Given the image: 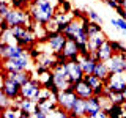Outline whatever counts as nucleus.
Returning <instances> with one entry per match:
<instances>
[{
    "mask_svg": "<svg viewBox=\"0 0 126 118\" xmlns=\"http://www.w3.org/2000/svg\"><path fill=\"white\" fill-rule=\"evenodd\" d=\"M29 13L35 22L46 25L47 22H50L57 14V6L54 5L50 0H35L30 3Z\"/></svg>",
    "mask_w": 126,
    "mask_h": 118,
    "instance_id": "nucleus-1",
    "label": "nucleus"
},
{
    "mask_svg": "<svg viewBox=\"0 0 126 118\" xmlns=\"http://www.w3.org/2000/svg\"><path fill=\"white\" fill-rule=\"evenodd\" d=\"M3 19L10 24V27H30L33 19L29 13V10H22V8H11L10 11L6 13V16H3Z\"/></svg>",
    "mask_w": 126,
    "mask_h": 118,
    "instance_id": "nucleus-2",
    "label": "nucleus"
},
{
    "mask_svg": "<svg viewBox=\"0 0 126 118\" xmlns=\"http://www.w3.org/2000/svg\"><path fill=\"white\" fill-rule=\"evenodd\" d=\"M33 60L29 55V50H27L24 55L16 58H8V60H2V69L6 71H32L33 69Z\"/></svg>",
    "mask_w": 126,
    "mask_h": 118,
    "instance_id": "nucleus-3",
    "label": "nucleus"
},
{
    "mask_svg": "<svg viewBox=\"0 0 126 118\" xmlns=\"http://www.w3.org/2000/svg\"><path fill=\"white\" fill-rule=\"evenodd\" d=\"M62 33L68 39H74V41H77V43H87L88 41V35H87V31L84 30V27H82V24H80L79 19H73V21L63 29Z\"/></svg>",
    "mask_w": 126,
    "mask_h": 118,
    "instance_id": "nucleus-4",
    "label": "nucleus"
},
{
    "mask_svg": "<svg viewBox=\"0 0 126 118\" xmlns=\"http://www.w3.org/2000/svg\"><path fill=\"white\" fill-rule=\"evenodd\" d=\"M68 38L65 36L60 31H55V33H47L46 36V43H41V44L46 46L44 54H60L65 47Z\"/></svg>",
    "mask_w": 126,
    "mask_h": 118,
    "instance_id": "nucleus-5",
    "label": "nucleus"
},
{
    "mask_svg": "<svg viewBox=\"0 0 126 118\" xmlns=\"http://www.w3.org/2000/svg\"><path fill=\"white\" fill-rule=\"evenodd\" d=\"M41 88H43V84L39 82V79L38 77H33L30 82H27L25 85H22L21 96L22 98H27V99H33L35 102H38Z\"/></svg>",
    "mask_w": 126,
    "mask_h": 118,
    "instance_id": "nucleus-6",
    "label": "nucleus"
},
{
    "mask_svg": "<svg viewBox=\"0 0 126 118\" xmlns=\"http://www.w3.org/2000/svg\"><path fill=\"white\" fill-rule=\"evenodd\" d=\"M104 84L110 91L123 93L125 88H126V71L125 73H120V74H110Z\"/></svg>",
    "mask_w": 126,
    "mask_h": 118,
    "instance_id": "nucleus-7",
    "label": "nucleus"
},
{
    "mask_svg": "<svg viewBox=\"0 0 126 118\" xmlns=\"http://www.w3.org/2000/svg\"><path fill=\"white\" fill-rule=\"evenodd\" d=\"M11 79V80L17 82L21 85H25L27 82H30L32 79L35 77L33 71H6L2 69V79Z\"/></svg>",
    "mask_w": 126,
    "mask_h": 118,
    "instance_id": "nucleus-8",
    "label": "nucleus"
},
{
    "mask_svg": "<svg viewBox=\"0 0 126 118\" xmlns=\"http://www.w3.org/2000/svg\"><path fill=\"white\" fill-rule=\"evenodd\" d=\"M25 52H27V47H22L19 44H5V43H0V57H2V60L21 57Z\"/></svg>",
    "mask_w": 126,
    "mask_h": 118,
    "instance_id": "nucleus-9",
    "label": "nucleus"
},
{
    "mask_svg": "<svg viewBox=\"0 0 126 118\" xmlns=\"http://www.w3.org/2000/svg\"><path fill=\"white\" fill-rule=\"evenodd\" d=\"M21 91H22V85L17 84V82L11 80V79H2V88H0V93H5L8 98L11 99H17L21 96Z\"/></svg>",
    "mask_w": 126,
    "mask_h": 118,
    "instance_id": "nucleus-10",
    "label": "nucleus"
},
{
    "mask_svg": "<svg viewBox=\"0 0 126 118\" xmlns=\"http://www.w3.org/2000/svg\"><path fill=\"white\" fill-rule=\"evenodd\" d=\"M79 99V96L74 91H68V90H60L57 94V104H58V107H62V109H65V110H69L73 109V105H74V102H76Z\"/></svg>",
    "mask_w": 126,
    "mask_h": 118,
    "instance_id": "nucleus-11",
    "label": "nucleus"
},
{
    "mask_svg": "<svg viewBox=\"0 0 126 118\" xmlns=\"http://www.w3.org/2000/svg\"><path fill=\"white\" fill-rule=\"evenodd\" d=\"M66 66H68V77H69L71 84H76V82L82 80L85 77V74H84V71H82L77 60H68Z\"/></svg>",
    "mask_w": 126,
    "mask_h": 118,
    "instance_id": "nucleus-12",
    "label": "nucleus"
},
{
    "mask_svg": "<svg viewBox=\"0 0 126 118\" xmlns=\"http://www.w3.org/2000/svg\"><path fill=\"white\" fill-rule=\"evenodd\" d=\"M102 109V104H101V96H93L85 99V117L87 118H92L94 117L98 112H101Z\"/></svg>",
    "mask_w": 126,
    "mask_h": 118,
    "instance_id": "nucleus-13",
    "label": "nucleus"
},
{
    "mask_svg": "<svg viewBox=\"0 0 126 118\" xmlns=\"http://www.w3.org/2000/svg\"><path fill=\"white\" fill-rule=\"evenodd\" d=\"M109 66L110 74H120L125 73V55L123 54H115L109 61H106Z\"/></svg>",
    "mask_w": 126,
    "mask_h": 118,
    "instance_id": "nucleus-14",
    "label": "nucleus"
},
{
    "mask_svg": "<svg viewBox=\"0 0 126 118\" xmlns=\"http://www.w3.org/2000/svg\"><path fill=\"white\" fill-rule=\"evenodd\" d=\"M62 54L65 55L68 60H77L79 55H80L77 41H74V39H68L66 44H65V47H63V50H62Z\"/></svg>",
    "mask_w": 126,
    "mask_h": 118,
    "instance_id": "nucleus-15",
    "label": "nucleus"
},
{
    "mask_svg": "<svg viewBox=\"0 0 126 118\" xmlns=\"http://www.w3.org/2000/svg\"><path fill=\"white\" fill-rule=\"evenodd\" d=\"M76 94L82 99H88V98L93 96V87L85 79H82V80L76 82Z\"/></svg>",
    "mask_w": 126,
    "mask_h": 118,
    "instance_id": "nucleus-16",
    "label": "nucleus"
},
{
    "mask_svg": "<svg viewBox=\"0 0 126 118\" xmlns=\"http://www.w3.org/2000/svg\"><path fill=\"white\" fill-rule=\"evenodd\" d=\"M96 54H98V60L99 61H109L110 58L115 55V50H113L112 44H110V39H107V41L96 50Z\"/></svg>",
    "mask_w": 126,
    "mask_h": 118,
    "instance_id": "nucleus-17",
    "label": "nucleus"
},
{
    "mask_svg": "<svg viewBox=\"0 0 126 118\" xmlns=\"http://www.w3.org/2000/svg\"><path fill=\"white\" fill-rule=\"evenodd\" d=\"M79 65H80L82 71H84V74H93L94 73V68H96V63L92 57H84V55H79L77 58Z\"/></svg>",
    "mask_w": 126,
    "mask_h": 118,
    "instance_id": "nucleus-18",
    "label": "nucleus"
},
{
    "mask_svg": "<svg viewBox=\"0 0 126 118\" xmlns=\"http://www.w3.org/2000/svg\"><path fill=\"white\" fill-rule=\"evenodd\" d=\"M107 39L109 38L106 36L104 31H99V33H96V35L88 36V47H90V50H98L106 41H107Z\"/></svg>",
    "mask_w": 126,
    "mask_h": 118,
    "instance_id": "nucleus-19",
    "label": "nucleus"
},
{
    "mask_svg": "<svg viewBox=\"0 0 126 118\" xmlns=\"http://www.w3.org/2000/svg\"><path fill=\"white\" fill-rule=\"evenodd\" d=\"M71 118H85V99L79 98V99L74 102L73 109L69 110Z\"/></svg>",
    "mask_w": 126,
    "mask_h": 118,
    "instance_id": "nucleus-20",
    "label": "nucleus"
},
{
    "mask_svg": "<svg viewBox=\"0 0 126 118\" xmlns=\"http://www.w3.org/2000/svg\"><path fill=\"white\" fill-rule=\"evenodd\" d=\"M106 112H107L109 118H123L126 115V109H125V104H110L107 109H106Z\"/></svg>",
    "mask_w": 126,
    "mask_h": 118,
    "instance_id": "nucleus-21",
    "label": "nucleus"
},
{
    "mask_svg": "<svg viewBox=\"0 0 126 118\" xmlns=\"http://www.w3.org/2000/svg\"><path fill=\"white\" fill-rule=\"evenodd\" d=\"M93 74H94V76H98L102 82H106V80H107V77L110 76V71H109L107 63H106V61H98Z\"/></svg>",
    "mask_w": 126,
    "mask_h": 118,
    "instance_id": "nucleus-22",
    "label": "nucleus"
},
{
    "mask_svg": "<svg viewBox=\"0 0 126 118\" xmlns=\"http://www.w3.org/2000/svg\"><path fill=\"white\" fill-rule=\"evenodd\" d=\"M21 117H22V110L17 105H11V107L2 110V118H21Z\"/></svg>",
    "mask_w": 126,
    "mask_h": 118,
    "instance_id": "nucleus-23",
    "label": "nucleus"
},
{
    "mask_svg": "<svg viewBox=\"0 0 126 118\" xmlns=\"http://www.w3.org/2000/svg\"><path fill=\"white\" fill-rule=\"evenodd\" d=\"M110 25L115 27V29L120 31L123 36H126V21L121 17H112L110 19Z\"/></svg>",
    "mask_w": 126,
    "mask_h": 118,
    "instance_id": "nucleus-24",
    "label": "nucleus"
},
{
    "mask_svg": "<svg viewBox=\"0 0 126 118\" xmlns=\"http://www.w3.org/2000/svg\"><path fill=\"white\" fill-rule=\"evenodd\" d=\"M0 43H5V44H17L16 41V36L13 35V30H6L0 33Z\"/></svg>",
    "mask_w": 126,
    "mask_h": 118,
    "instance_id": "nucleus-25",
    "label": "nucleus"
},
{
    "mask_svg": "<svg viewBox=\"0 0 126 118\" xmlns=\"http://www.w3.org/2000/svg\"><path fill=\"white\" fill-rule=\"evenodd\" d=\"M85 13H87V16H88V19H90L92 22H98V24H101V25H102L104 19H102L101 16L98 14L96 10H93V8H85Z\"/></svg>",
    "mask_w": 126,
    "mask_h": 118,
    "instance_id": "nucleus-26",
    "label": "nucleus"
},
{
    "mask_svg": "<svg viewBox=\"0 0 126 118\" xmlns=\"http://www.w3.org/2000/svg\"><path fill=\"white\" fill-rule=\"evenodd\" d=\"M49 118H71V115H69L68 110H65L62 107H57L54 112L49 113Z\"/></svg>",
    "mask_w": 126,
    "mask_h": 118,
    "instance_id": "nucleus-27",
    "label": "nucleus"
},
{
    "mask_svg": "<svg viewBox=\"0 0 126 118\" xmlns=\"http://www.w3.org/2000/svg\"><path fill=\"white\" fill-rule=\"evenodd\" d=\"M11 105H14V101L11 99V98H8L5 93H0V109H8L11 107Z\"/></svg>",
    "mask_w": 126,
    "mask_h": 118,
    "instance_id": "nucleus-28",
    "label": "nucleus"
},
{
    "mask_svg": "<svg viewBox=\"0 0 126 118\" xmlns=\"http://www.w3.org/2000/svg\"><path fill=\"white\" fill-rule=\"evenodd\" d=\"M30 0H10L11 8H22V10H29L30 6Z\"/></svg>",
    "mask_w": 126,
    "mask_h": 118,
    "instance_id": "nucleus-29",
    "label": "nucleus"
},
{
    "mask_svg": "<svg viewBox=\"0 0 126 118\" xmlns=\"http://www.w3.org/2000/svg\"><path fill=\"white\" fill-rule=\"evenodd\" d=\"M110 44H112L115 54H126V46L121 41H118V39H110Z\"/></svg>",
    "mask_w": 126,
    "mask_h": 118,
    "instance_id": "nucleus-30",
    "label": "nucleus"
},
{
    "mask_svg": "<svg viewBox=\"0 0 126 118\" xmlns=\"http://www.w3.org/2000/svg\"><path fill=\"white\" fill-rule=\"evenodd\" d=\"M84 79H85V80H87L90 85L93 87V88H94V87H98V85H101V84H102V80H101V79L98 77V76H94V74H85V77H84Z\"/></svg>",
    "mask_w": 126,
    "mask_h": 118,
    "instance_id": "nucleus-31",
    "label": "nucleus"
},
{
    "mask_svg": "<svg viewBox=\"0 0 126 118\" xmlns=\"http://www.w3.org/2000/svg\"><path fill=\"white\" fill-rule=\"evenodd\" d=\"M99 31H104L102 30V25L101 24H98V22H90V27H88V36H92V35H96V33H99Z\"/></svg>",
    "mask_w": 126,
    "mask_h": 118,
    "instance_id": "nucleus-32",
    "label": "nucleus"
},
{
    "mask_svg": "<svg viewBox=\"0 0 126 118\" xmlns=\"http://www.w3.org/2000/svg\"><path fill=\"white\" fill-rule=\"evenodd\" d=\"M11 10V5H10V0H0V16H6V13Z\"/></svg>",
    "mask_w": 126,
    "mask_h": 118,
    "instance_id": "nucleus-33",
    "label": "nucleus"
},
{
    "mask_svg": "<svg viewBox=\"0 0 126 118\" xmlns=\"http://www.w3.org/2000/svg\"><path fill=\"white\" fill-rule=\"evenodd\" d=\"M104 91H106V84H104V82H102L101 85H98V87L93 88V94H94V96H104Z\"/></svg>",
    "mask_w": 126,
    "mask_h": 118,
    "instance_id": "nucleus-34",
    "label": "nucleus"
},
{
    "mask_svg": "<svg viewBox=\"0 0 126 118\" xmlns=\"http://www.w3.org/2000/svg\"><path fill=\"white\" fill-rule=\"evenodd\" d=\"M11 27H10V24H8L5 19L2 17V21H0V33H2V31H6V30H10Z\"/></svg>",
    "mask_w": 126,
    "mask_h": 118,
    "instance_id": "nucleus-35",
    "label": "nucleus"
},
{
    "mask_svg": "<svg viewBox=\"0 0 126 118\" xmlns=\"http://www.w3.org/2000/svg\"><path fill=\"white\" fill-rule=\"evenodd\" d=\"M104 3H106V5H107L109 8H112V10H117V8L120 6L117 0H104Z\"/></svg>",
    "mask_w": 126,
    "mask_h": 118,
    "instance_id": "nucleus-36",
    "label": "nucleus"
},
{
    "mask_svg": "<svg viewBox=\"0 0 126 118\" xmlns=\"http://www.w3.org/2000/svg\"><path fill=\"white\" fill-rule=\"evenodd\" d=\"M115 11H117L118 17H121V19H125V21H126V10H125L123 6H118V8H117Z\"/></svg>",
    "mask_w": 126,
    "mask_h": 118,
    "instance_id": "nucleus-37",
    "label": "nucleus"
},
{
    "mask_svg": "<svg viewBox=\"0 0 126 118\" xmlns=\"http://www.w3.org/2000/svg\"><path fill=\"white\" fill-rule=\"evenodd\" d=\"M33 115H35V118H49V113L43 112V110H36Z\"/></svg>",
    "mask_w": 126,
    "mask_h": 118,
    "instance_id": "nucleus-38",
    "label": "nucleus"
},
{
    "mask_svg": "<svg viewBox=\"0 0 126 118\" xmlns=\"http://www.w3.org/2000/svg\"><path fill=\"white\" fill-rule=\"evenodd\" d=\"M87 118V117H85ZM92 118H109V115H107V112L106 110H101V112H98L94 117H92Z\"/></svg>",
    "mask_w": 126,
    "mask_h": 118,
    "instance_id": "nucleus-39",
    "label": "nucleus"
},
{
    "mask_svg": "<svg viewBox=\"0 0 126 118\" xmlns=\"http://www.w3.org/2000/svg\"><path fill=\"white\" fill-rule=\"evenodd\" d=\"M125 55V71H126V54H123Z\"/></svg>",
    "mask_w": 126,
    "mask_h": 118,
    "instance_id": "nucleus-40",
    "label": "nucleus"
},
{
    "mask_svg": "<svg viewBox=\"0 0 126 118\" xmlns=\"http://www.w3.org/2000/svg\"><path fill=\"white\" fill-rule=\"evenodd\" d=\"M123 96H125V101H126V88H125V91H123Z\"/></svg>",
    "mask_w": 126,
    "mask_h": 118,
    "instance_id": "nucleus-41",
    "label": "nucleus"
},
{
    "mask_svg": "<svg viewBox=\"0 0 126 118\" xmlns=\"http://www.w3.org/2000/svg\"><path fill=\"white\" fill-rule=\"evenodd\" d=\"M123 8H125V10H126V3H125V6H123Z\"/></svg>",
    "mask_w": 126,
    "mask_h": 118,
    "instance_id": "nucleus-42",
    "label": "nucleus"
},
{
    "mask_svg": "<svg viewBox=\"0 0 126 118\" xmlns=\"http://www.w3.org/2000/svg\"><path fill=\"white\" fill-rule=\"evenodd\" d=\"M125 109H126V102H125Z\"/></svg>",
    "mask_w": 126,
    "mask_h": 118,
    "instance_id": "nucleus-43",
    "label": "nucleus"
}]
</instances>
